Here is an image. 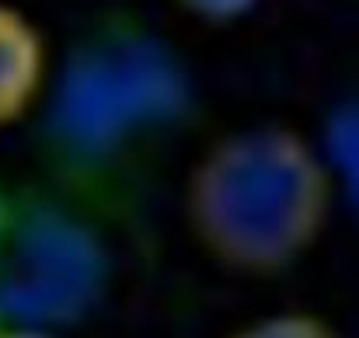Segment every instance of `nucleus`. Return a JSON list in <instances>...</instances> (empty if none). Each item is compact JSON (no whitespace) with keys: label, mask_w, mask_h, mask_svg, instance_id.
Listing matches in <instances>:
<instances>
[{"label":"nucleus","mask_w":359,"mask_h":338,"mask_svg":"<svg viewBox=\"0 0 359 338\" xmlns=\"http://www.w3.org/2000/svg\"><path fill=\"white\" fill-rule=\"evenodd\" d=\"M182 49L140 11L102 7L56 56L32 133L39 175L105 220L143 196L196 119Z\"/></svg>","instance_id":"nucleus-1"},{"label":"nucleus","mask_w":359,"mask_h":338,"mask_svg":"<svg viewBox=\"0 0 359 338\" xmlns=\"http://www.w3.org/2000/svg\"><path fill=\"white\" fill-rule=\"evenodd\" d=\"M339 178L325 143L290 122H248L213 136L182 178V220L217 269L276 279L325 237Z\"/></svg>","instance_id":"nucleus-2"},{"label":"nucleus","mask_w":359,"mask_h":338,"mask_svg":"<svg viewBox=\"0 0 359 338\" xmlns=\"http://www.w3.org/2000/svg\"><path fill=\"white\" fill-rule=\"evenodd\" d=\"M105 217L46 175H0V328L70 332L109 297Z\"/></svg>","instance_id":"nucleus-3"},{"label":"nucleus","mask_w":359,"mask_h":338,"mask_svg":"<svg viewBox=\"0 0 359 338\" xmlns=\"http://www.w3.org/2000/svg\"><path fill=\"white\" fill-rule=\"evenodd\" d=\"M53 67L56 53L42 25L25 7L0 0V133L35 119Z\"/></svg>","instance_id":"nucleus-4"},{"label":"nucleus","mask_w":359,"mask_h":338,"mask_svg":"<svg viewBox=\"0 0 359 338\" xmlns=\"http://www.w3.org/2000/svg\"><path fill=\"white\" fill-rule=\"evenodd\" d=\"M224 338H342V332L314 311H276L244 321Z\"/></svg>","instance_id":"nucleus-5"},{"label":"nucleus","mask_w":359,"mask_h":338,"mask_svg":"<svg viewBox=\"0 0 359 338\" xmlns=\"http://www.w3.org/2000/svg\"><path fill=\"white\" fill-rule=\"evenodd\" d=\"M335 178H339V192L353 189V196L359 199V109H349L346 115H339L332 140L325 143Z\"/></svg>","instance_id":"nucleus-6"},{"label":"nucleus","mask_w":359,"mask_h":338,"mask_svg":"<svg viewBox=\"0 0 359 338\" xmlns=\"http://www.w3.org/2000/svg\"><path fill=\"white\" fill-rule=\"evenodd\" d=\"M168 4L199 25H238L262 7V0H168Z\"/></svg>","instance_id":"nucleus-7"},{"label":"nucleus","mask_w":359,"mask_h":338,"mask_svg":"<svg viewBox=\"0 0 359 338\" xmlns=\"http://www.w3.org/2000/svg\"><path fill=\"white\" fill-rule=\"evenodd\" d=\"M0 338H67L53 328H0Z\"/></svg>","instance_id":"nucleus-8"}]
</instances>
